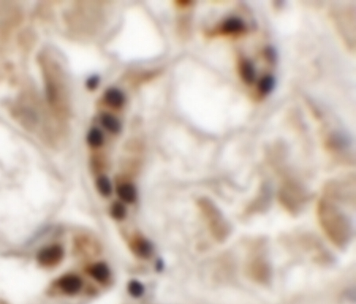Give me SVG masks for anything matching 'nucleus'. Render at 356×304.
Listing matches in <instances>:
<instances>
[{
	"label": "nucleus",
	"instance_id": "13",
	"mask_svg": "<svg viewBox=\"0 0 356 304\" xmlns=\"http://www.w3.org/2000/svg\"><path fill=\"white\" fill-rule=\"evenodd\" d=\"M136 251L139 256L143 258H147L150 256V254L152 252V247L148 241L143 240V239H140L136 243Z\"/></svg>",
	"mask_w": 356,
	"mask_h": 304
},
{
	"label": "nucleus",
	"instance_id": "4",
	"mask_svg": "<svg viewBox=\"0 0 356 304\" xmlns=\"http://www.w3.org/2000/svg\"><path fill=\"white\" fill-rule=\"evenodd\" d=\"M63 249L59 246H52V247H47L44 249L40 253V262L45 265H53L62 259L63 257Z\"/></svg>",
	"mask_w": 356,
	"mask_h": 304
},
{
	"label": "nucleus",
	"instance_id": "16",
	"mask_svg": "<svg viewBox=\"0 0 356 304\" xmlns=\"http://www.w3.org/2000/svg\"><path fill=\"white\" fill-rule=\"evenodd\" d=\"M267 55L268 59H270L271 62L274 61L277 59V53H276V51L273 50V48L271 47H269L265 50V56Z\"/></svg>",
	"mask_w": 356,
	"mask_h": 304
},
{
	"label": "nucleus",
	"instance_id": "5",
	"mask_svg": "<svg viewBox=\"0 0 356 304\" xmlns=\"http://www.w3.org/2000/svg\"><path fill=\"white\" fill-rule=\"evenodd\" d=\"M239 73L241 78L246 84H253L256 80V70H255L254 65L250 60L246 59H241L239 64Z\"/></svg>",
	"mask_w": 356,
	"mask_h": 304
},
{
	"label": "nucleus",
	"instance_id": "14",
	"mask_svg": "<svg viewBox=\"0 0 356 304\" xmlns=\"http://www.w3.org/2000/svg\"><path fill=\"white\" fill-rule=\"evenodd\" d=\"M111 215L117 220L125 219L127 215L126 208L121 203H114L112 206Z\"/></svg>",
	"mask_w": 356,
	"mask_h": 304
},
{
	"label": "nucleus",
	"instance_id": "15",
	"mask_svg": "<svg viewBox=\"0 0 356 304\" xmlns=\"http://www.w3.org/2000/svg\"><path fill=\"white\" fill-rule=\"evenodd\" d=\"M128 291L132 296L138 298L141 296L144 292V287L140 282L137 280H132L128 284Z\"/></svg>",
	"mask_w": 356,
	"mask_h": 304
},
{
	"label": "nucleus",
	"instance_id": "8",
	"mask_svg": "<svg viewBox=\"0 0 356 304\" xmlns=\"http://www.w3.org/2000/svg\"><path fill=\"white\" fill-rule=\"evenodd\" d=\"M118 197L125 202L132 204L136 199V190L132 184H122L117 188Z\"/></svg>",
	"mask_w": 356,
	"mask_h": 304
},
{
	"label": "nucleus",
	"instance_id": "11",
	"mask_svg": "<svg viewBox=\"0 0 356 304\" xmlns=\"http://www.w3.org/2000/svg\"><path fill=\"white\" fill-rule=\"evenodd\" d=\"M87 142L92 147H100L104 143V135L99 128H91L87 135Z\"/></svg>",
	"mask_w": 356,
	"mask_h": 304
},
{
	"label": "nucleus",
	"instance_id": "3",
	"mask_svg": "<svg viewBox=\"0 0 356 304\" xmlns=\"http://www.w3.org/2000/svg\"><path fill=\"white\" fill-rule=\"evenodd\" d=\"M59 286L67 295H75L81 290L82 281L75 275H67L59 280Z\"/></svg>",
	"mask_w": 356,
	"mask_h": 304
},
{
	"label": "nucleus",
	"instance_id": "9",
	"mask_svg": "<svg viewBox=\"0 0 356 304\" xmlns=\"http://www.w3.org/2000/svg\"><path fill=\"white\" fill-rule=\"evenodd\" d=\"M90 273L98 281L104 282L108 280L110 276V269L107 265L102 262L95 264L91 267Z\"/></svg>",
	"mask_w": 356,
	"mask_h": 304
},
{
	"label": "nucleus",
	"instance_id": "2",
	"mask_svg": "<svg viewBox=\"0 0 356 304\" xmlns=\"http://www.w3.org/2000/svg\"><path fill=\"white\" fill-rule=\"evenodd\" d=\"M221 34L226 35H239L246 31V24L237 17L229 18L220 26Z\"/></svg>",
	"mask_w": 356,
	"mask_h": 304
},
{
	"label": "nucleus",
	"instance_id": "17",
	"mask_svg": "<svg viewBox=\"0 0 356 304\" xmlns=\"http://www.w3.org/2000/svg\"><path fill=\"white\" fill-rule=\"evenodd\" d=\"M88 84H89V88H91V89H95V88H97V87H98V85L99 84V77L94 76V77H92V78L89 80V83H88Z\"/></svg>",
	"mask_w": 356,
	"mask_h": 304
},
{
	"label": "nucleus",
	"instance_id": "6",
	"mask_svg": "<svg viewBox=\"0 0 356 304\" xmlns=\"http://www.w3.org/2000/svg\"><path fill=\"white\" fill-rule=\"evenodd\" d=\"M105 99L108 104L115 108L121 107L125 101L124 94L117 88H110L107 90L105 94Z\"/></svg>",
	"mask_w": 356,
	"mask_h": 304
},
{
	"label": "nucleus",
	"instance_id": "1",
	"mask_svg": "<svg viewBox=\"0 0 356 304\" xmlns=\"http://www.w3.org/2000/svg\"><path fill=\"white\" fill-rule=\"evenodd\" d=\"M39 60L45 80L48 104L56 116L62 118L67 113V102L61 71L58 65L45 54L40 57Z\"/></svg>",
	"mask_w": 356,
	"mask_h": 304
},
{
	"label": "nucleus",
	"instance_id": "10",
	"mask_svg": "<svg viewBox=\"0 0 356 304\" xmlns=\"http://www.w3.org/2000/svg\"><path fill=\"white\" fill-rule=\"evenodd\" d=\"M275 85H276V80L274 77L271 74H267L263 77L258 84V91L260 95L264 96L271 93L272 91L274 89Z\"/></svg>",
	"mask_w": 356,
	"mask_h": 304
},
{
	"label": "nucleus",
	"instance_id": "7",
	"mask_svg": "<svg viewBox=\"0 0 356 304\" xmlns=\"http://www.w3.org/2000/svg\"><path fill=\"white\" fill-rule=\"evenodd\" d=\"M101 124L107 131L113 134H117L121 131V124L117 117L110 113H104L101 116Z\"/></svg>",
	"mask_w": 356,
	"mask_h": 304
},
{
	"label": "nucleus",
	"instance_id": "12",
	"mask_svg": "<svg viewBox=\"0 0 356 304\" xmlns=\"http://www.w3.org/2000/svg\"><path fill=\"white\" fill-rule=\"evenodd\" d=\"M96 186L99 193L103 197H108L111 195L112 190H113L112 184L107 177L105 176V175L99 177L97 179Z\"/></svg>",
	"mask_w": 356,
	"mask_h": 304
}]
</instances>
